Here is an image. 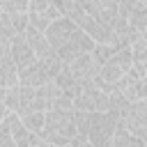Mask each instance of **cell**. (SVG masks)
<instances>
[{
	"label": "cell",
	"instance_id": "obj_25",
	"mask_svg": "<svg viewBox=\"0 0 147 147\" xmlns=\"http://www.w3.org/2000/svg\"><path fill=\"white\" fill-rule=\"evenodd\" d=\"M140 2H145V5H147V0H140Z\"/></svg>",
	"mask_w": 147,
	"mask_h": 147
},
{
	"label": "cell",
	"instance_id": "obj_8",
	"mask_svg": "<svg viewBox=\"0 0 147 147\" xmlns=\"http://www.w3.org/2000/svg\"><path fill=\"white\" fill-rule=\"evenodd\" d=\"M9 55H11V60L16 62L18 69H23V67H28V64H32L37 60V55H34V51L28 44V39H25L23 32H16L9 39Z\"/></svg>",
	"mask_w": 147,
	"mask_h": 147
},
{
	"label": "cell",
	"instance_id": "obj_12",
	"mask_svg": "<svg viewBox=\"0 0 147 147\" xmlns=\"http://www.w3.org/2000/svg\"><path fill=\"white\" fill-rule=\"evenodd\" d=\"M124 18H126V23H129L133 30L145 32V30H147V5L140 2V0H136V2L131 5V9L126 11Z\"/></svg>",
	"mask_w": 147,
	"mask_h": 147
},
{
	"label": "cell",
	"instance_id": "obj_21",
	"mask_svg": "<svg viewBox=\"0 0 147 147\" xmlns=\"http://www.w3.org/2000/svg\"><path fill=\"white\" fill-rule=\"evenodd\" d=\"M0 9L7 14H21V11H30V0H2Z\"/></svg>",
	"mask_w": 147,
	"mask_h": 147
},
{
	"label": "cell",
	"instance_id": "obj_18",
	"mask_svg": "<svg viewBox=\"0 0 147 147\" xmlns=\"http://www.w3.org/2000/svg\"><path fill=\"white\" fill-rule=\"evenodd\" d=\"M5 101H7V108L11 113H18L21 110V85H9L5 90Z\"/></svg>",
	"mask_w": 147,
	"mask_h": 147
},
{
	"label": "cell",
	"instance_id": "obj_5",
	"mask_svg": "<svg viewBox=\"0 0 147 147\" xmlns=\"http://www.w3.org/2000/svg\"><path fill=\"white\" fill-rule=\"evenodd\" d=\"M94 48V39L85 32V30H80V28H76L74 30V34L55 51L57 53V57L62 60V62H69V60H74L76 55H80V53H90Z\"/></svg>",
	"mask_w": 147,
	"mask_h": 147
},
{
	"label": "cell",
	"instance_id": "obj_13",
	"mask_svg": "<svg viewBox=\"0 0 147 147\" xmlns=\"http://www.w3.org/2000/svg\"><path fill=\"white\" fill-rule=\"evenodd\" d=\"M131 57H133V69L140 76H147V39L138 37L131 44Z\"/></svg>",
	"mask_w": 147,
	"mask_h": 147
},
{
	"label": "cell",
	"instance_id": "obj_11",
	"mask_svg": "<svg viewBox=\"0 0 147 147\" xmlns=\"http://www.w3.org/2000/svg\"><path fill=\"white\" fill-rule=\"evenodd\" d=\"M7 124H9V129H11V138H14V147H28L30 145V131L25 129V124L21 122V117H18V113H7L5 117H2Z\"/></svg>",
	"mask_w": 147,
	"mask_h": 147
},
{
	"label": "cell",
	"instance_id": "obj_10",
	"mask_svg": "<svg viewBox=\"0 0 147 147\" xmlns=\"http://www.w3.org/2000/svg\"><path fill=\"white\" fill-rule=\"evenodd\" d=\"M25 39H28V44L32 46V51H34V55H37V60H44V57H51V55H55V51H53V46L48 44V39H46V34L44 32H39V30H34V28H25Z\"/></svg>",
	"mask_w": 147,
	"mask_h": 147
},
{
	"label": "cell",
	"instance_id": "obj_2",
	"mask_svg": "<svg viewBox=\"0 0 147 147\" xmlns=\"http://www.w3.org/2000/svg\"><path fill=\"white\" fill-rule=\"evenodd\" d=\"M39 133L48 145H69L76 133V110H46Z\"/></svg>",
	"mask_w": 147,
	"mask_h": 147
},
{
	"label": "cell",
	"instance_id": "obj_1",
	"mask_svg": "<svg viewBox=\"0 0 147 147\" xmlns=\"http://www.w3.org/2000/svg\"><path fill=\"white\" fill-rule=\"evenodd\" d=\"M119 115L115 110H76V131L87 136L90 145H110Z\"/></svg>",
	"mask_w": 147,
	"mask_h": 147
},
{
	"label": "cell",
	"instance_id": "obj_19",
	"mask_svg": "<svg viewBox=\"0 0 147 147\" xmlns=\"http://www.w3.org/2000/svg\"><path fill=\"white\" fill-rule=\"evenodd\" d=\"M14 34H16V30L11 25V16L0 9V44H9V39Z\"/></svg>",
	"mask_w": 147,
	"mask_h": 147
},
{
	"label": "cell",
	"instance_id": "obj_15",
	"mask_svg": "<svg viewBox=\"0 0 147 147\" xmlns=\"http://www.w3.org/2000/svg\"><path fill=\"white\" fill-rule=\"evenodd\" d=\"M129 145H133V147H145L138 136H133L129 129H124V126L117 122L115 133H113V138H110V147H129Z\"/></svg>",
	"mask_w": 147,
	"mask_h": 147
},
{
	"label": "cell",
	"instance_id": "obj_9",
	"mask_svg": "<svg viewBox=\"0 0 147 147\" xmlns=\"http://www.w3.org/2000/svg\"><path fill=\"white\" fill-rule=\"evenodd\" d=\"M18 83L21 85H30V87H39V85L48 83V76H46V69H44L41 60H34L32 64L18 69Z\"/></svg>",
	"mask_w": 147,
	"mask_h": 147
},
{
	"label": "cell",
	"instance_id": "obj_17",
	"mask_svg": "<svg viewBox=\"0 0 147 147\" xmlns=\"http://www.w3.org/2000/svg\"><path fill=\"white\" fill-rule=\"evenodd\" d=\"M115 51H117V48H115L113 44L99 41V44H94V48H92L90 53H92V60H94V64H96V67H101V64H103V62H106V60H108V57H110Z\"/></svg>",
	"mask_w": 147,
	"mask_h": 147
},
{
	"label": "cell",
	"instance_id": "obj_7",
	"mask_svg": "<svg viewBox=\"0 0 147 147\" xmlns=\"http://www.w3.org/2000/svg\"><path fill=\"white\" fill-rule=\"evenodd\" d=\"M78 25L71 21V18H67V16H60V18H55L48 28H46V39H48V44L53 46V51H57L71 34H74V30H76Z\"/></svg>",
	"mask_w": 147,
	"mask_h": 147
},
{
	"label": "cell",
	"instance_id": "obj_4",
	"mask_svg": "<svg viewBox=\"0 0 147 147\" xmlns=\"http://www.w3.org/2000/svg\"><path fill=\"white\" fill-rule=\"evenodd\" d=\"M74 110H110V94L103 92L94 80H90L74 96Z\"/></svg>",
	"mask_w": 147,
	"mask_h": 147
},
{
	"label": "cell",
	"instance_id": "obj_23",
	"mask_svg": "<svg viewBox=\"0 0 147 147\" xmlns=\"http://www.w3.org/2000/svg\"><path fill=\"white\" fill-rule=\"evenodd\" d=\"M11 16V25L16 32H25L28 28V11H21V14H9Z\"/></svg>",
	"mask_w": 147,
	"mask_h": 147
},
{
	"label": "cell",
	"instance_id": "obj_3",
	"mask_svg": "<svg viewBox=\"0 0 147 147\" xmlns=\"http://www.w3.org/2000/svg\"><path fill=\"white\" fill-rule=\"evenodd\" d=\"M133 67V57H131V46H124V48H117L101 67H99V74L94 76V83L103 90V92H110L113 85Z\"/></svg>",
	"mask_w": 147,
	"mask_h": 147
},
{
	"label": "cell",
	"instance_id": "obj_6",
	"mask_svg": "<svg viewBox=\"0 0 147 147\" xmlns=\"http://www.w3.org/2000/svg\"><path fill=\"white\" fill-rule=\"evenodd\" d=\"M67 67H69V71H71V76L78 80V83H90V80H94V76L99 74V67L94 64V60H92V53H80V55H76L74 60H69V62H64Z\"/></svg>",
	"mask_w": 147,
	"mask_h": 147
},
{
	"label": "cell",
	"instance_id": "obj_26",
	"mask_svg": "<svg viewBox=\"0 0 147 147\" xmlns=\"http://www.w3.org/2000/svg\"><path fill=\"white\" fill-rule=\"evenodd\" d=\"M0 2H2V0H0Z\"/></svg>",
	"mask_w": 147,
	"mask_h": 147
},
{
	"label": "cell",
	"instance_id": "obj_22",
	"mask_svg": "<svg viewBox=\"0 0 147 147\" xmlns=\"http://www.w3.org/2000/svg\"><path fill=\"white\" fill-rule=\"evenodd\" d=\"M0 147H14V138H11V129L5 119H0Z\"/></svg>",
	"mask_w": 147,
	"mask_h": 147
},
{
	"label": "cell",
	"instance_id": "obj_24",
	"mask_svg": "<svg viewBox=\"0 0 147 147\" xmlns=\"http://www.w3.org/2000/svg\"><path fill=\"white\" fill-rule=\"evenodd\" d=\"M5 90H7V87H2V85H0V119H2V117L9 113V108H7V101H5Z\"/></svg>",
	"mask_w": 147,
	"mask_h": 147
},
{
	"label": "cell",
	"instance_id": "obj_16",
	"mask_svg": "<svg viewBox=\"0 0 147 147\" xmlns=\"http://www.w3.org/2000/svg\"><path fill=\"white\" fill-rule=\"evenodd\" d=\"M18 117H21V122L25 124L28 131H41V129H44V117H46V113H41V110H25V113H21Z\"/></svg>",
	"mask_w": 147,
	"mask_h": 147
},
{
	"label": "cell",
	"instance_id": "obj_20",
	"mask_svg": "<svg viewBox=\"0 0 147 147\" xmlns=\"http://www.w3.org/2000/svg\"><path fill=\"white\" fill-rule=\"evenodd\" d=\"M53 21L44 14V11H28V25L30 28H34V30H39V32H46V28L51 25Z\"/></svg>",
	"mask_w": 147,
	"mask_h": 147
},
{
	"label": "cell",
	"instance_id": "obj_14",
	"mask_svg": "<svg viewBox=\"0 0 147 147\" xmlns=\"http://www.w3.org/2000/svg\"><path fill=\"white\" fill-rule=\"evenodd\" d=\"M16 83H18V67L11 60L9 48H7V55L0 60V85L2 87H9V85H16Z\"/></svg>",
	"mask_w": 147,
	"mask_h": 147
}]
</instances>
